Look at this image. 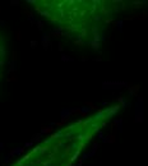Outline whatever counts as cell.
Returning a JSON list of instances; mask_svg holds the SVG:
<instances>
[{
    "label": "cell",
    "instance_id": "cell-1",
    "mask_svg": "<svg viewBox=\"0 0 148 166\" xmlns=\"http://www.w3.org/2000/svg\"><path fill=\"white\" fill-rule=\"evenodd\" d=\"M114 111H101L52 136L47 142L36 147L17 166H70Z\"/></svg>",
    "mask_w": 148,
    "mask_h": 166
}]
</instances>
